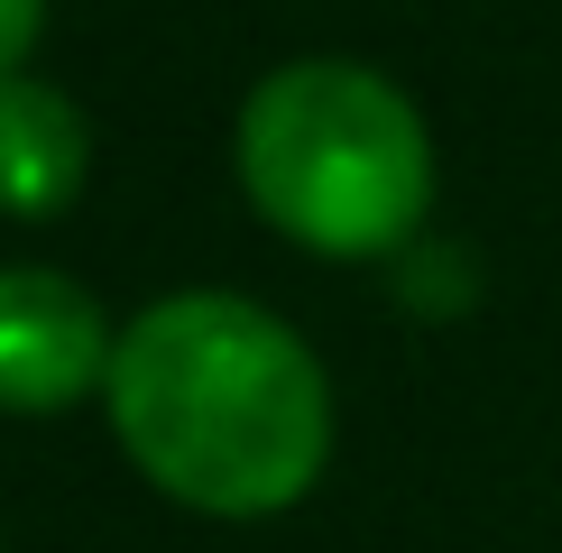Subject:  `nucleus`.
<instances>
[{"label":"nucleus","mask_w":562,"mask_h":553,"mask_svg":"<svg viewBox=\"0 0 562 553\" xmlns=\"http://www.w3.org/2000/svg\"><path fill=\"white\" fill-rule=\"evenodd\" d=\"M83 167H92L83 111L37 75L0 83V213L10 222H56L83 194Z\"/></svg>","instance_id":"20e7f679"},{"label":"nucleus","mask_w":562,"mask_h":553,"mask_svg":"<svg viewBox=\"0 0 562 553\" xmlns=\"http://www.w3.org/2000/svg\"><path fill=\"white\" fill-rule=\"evenodd\" d=\"M111 314L56 268H0V415H65L111 387Z\"/></svg>","instance_id":"7ed1b4c3"},{"label":"nucleus","mask_w":562,"mask_h":553,"mask_svg":"<svg viewBox=\"0 0 562 553\" xmlns=\"http://www.w3.org/2000/svg\"><path fill=\"white\" fill-rule=\"evenodd\" d=\"M240 184L314 259H396L434 213V138L387 75L304 56L240 102Z\"/></svg>","instance_id":"f03ea898"},{"label":"nucleus","mask_w":562,"mask_h":553,"mask_svg":"<svg viewBox=\"0 0 562 553\" xmlns=\"http://www.w3.org/2000/svg\"><path fill=\"white\" fill-rule=\"evenodd\" d=\"M37 29H46V0H0V83H10L19 65H29Z\"/></svg>","instance_id":"39448f33"},{"label":"nucleus","mask_w":562,"mask_h":553,"mask_svg":"<svg viewBox=\"0 0 562 553\" xmlns=\"http://www.w3.org/2000/svg\"><path fill=\"white\" fill-rule=\"evenodd\" d=\"M111 433L194 517H277L333 461V379L249 295H157L111 351Z\"/></svg>","instance_id":"f257e3e1"}]
</instances>
